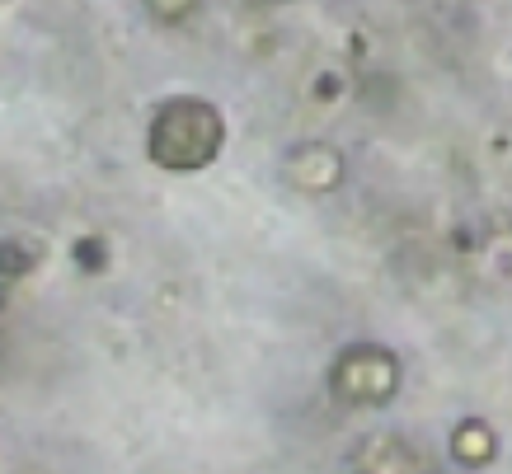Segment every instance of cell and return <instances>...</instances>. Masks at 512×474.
Here are the masks:
<instances>
[{
  "label": "cell",
  "mask_w": 512,
  "mask_h": 474,
  "mask_svg": "<svg viewBox=\"0 0 512 474\" xmlns=\"http://www.w3.org/2000/svg\"><path fill=\"white\" fill-rule=\"evenodd\" d=\"M221 141H226V123L217 108L207 99L179 94L156 108L151 132H146V155L160 169H202L221 155Z\"/></svg>",
  "instance_id": "6da1fadb"
},
{
  "label": "cell",
  "mask_w": 512,
  "mask_h": 474,
  "mask_svg": "<svg viewBox=\"0 0 512 474\" xmlns=\"http://www.w3.org/2000/svg\"><path fill=\"white\" fill-rule=\"evenodd\" d=\"M400 385V362L376 343H353L334 362V395L348 404H386Z\"/></svg>",
  "instance_id": "7a4b0ae2"
},
{
  "label": "cell",
  "mask_w": 512,
  "mask_h": 474,
  "mask_svg": "<svg viewBox=\"0 0 512 474\" xmlns=\"http://www.w3.org/2000/svg\"><path fill=\"white\" fill-rule=\"evenodd\" d=\"M353 474H428V460L400 437H367L353 451Z\"/></svg>",
  "instance_id": "3957f363"
},
{
  "label": "cell",
  "mask_w": 512,
  "mask_h": 474,
  "mask_svg": "<svg viewBox=\"0 0 512 474\" xmlns=\"http://www.w3.org/2000/svg\"><path fill=\"white\" fill-rule=\"evenodd\" d=\"M451 451L466 460V465H484V460L494 456V437L480 423H461V428L451 432Z\"/></svg>",
  "instance_id": "277c9868"
},
{
  "label": "cell",
  "mask_w": 512,
  "mask_h": 474,
  "mask_svg": "<svg viewBox=\"0 0 512 474\" xmlns=\"http://www.w3.org/2000/svg\"><path fill=\"white\" fill-rule=\"evenodd\" d=\"M146 5H151V15H156V19L179 24V19L193 15V5H198V0H146Z\"/></svg>",
  "instance_id": "5b68a950"
}]
</instances>
